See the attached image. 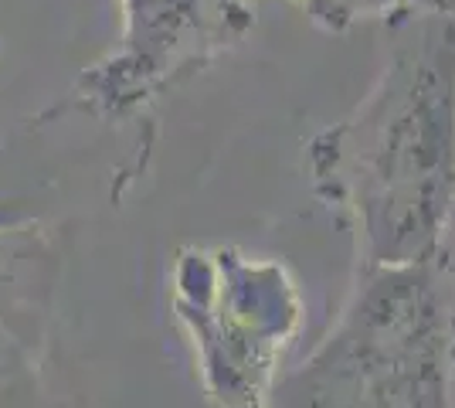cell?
Instances as JSON below:
<instances>
[{"instance_id":"obj_7","label":"cell","mask_w":455,"mask_h":408,"mask_svg":"<svg viewBox=\"0 0 455 408\" xmlns=\"http://www.w3.org/2000/svg\"><path fill=\"white\" fill-rule=\"evenodd\" d=\"M28 221H38V218L14 197H0V228H18V225H28Z\"/></svg>"},{"instance_id":"obj_4","label":"cell","mask_w":455,"mask_h":408,"mask_svg":"<svg viewBox=\"0 0 455 408\" xmlns=\"http://www.w3.org/2000/svg\"><path fill=\"white\" fill-rule=\"evenodd\" d=\"M119 41L72 82L48 116L126 123L235 52L255 28L251 0H119Z\"/></svg>"},{"instance_id":"obj_5","label":"cell","mask_w":455,"mask_h":408,"mask_svg":"<svg viewBox=\"0 0 455 408\" xmlns=\"http://www.w3.org/2000/svg\"><path fill=\"white\" fill-rule=\"evenodd\" d=\"M58 235L38 221L0 228V408H76L52 374Z\"/></svg>"},{"instance_id":"obj_1","label":"cell","mask_w":455,"mask_h":408,"mask_svg":"<svg viewBox=\"0 0 455 408\" xmlns=\"http://www.w3.org/2000/svg\"><path fill=\"white\" fill-rule=\"evenodd\" d=\"M371 92L306 143L313 195L357 266L455 255V18H408Z\"/></svg>"},{"instance_id":"obj_3","label":"cell","mask_w":455,"mask_h":408,"mask_svg":"<svg viewBox=\"0 0 455 408\" xmlns=\"http://www.w3.org/2000/svg\"><path fill=\"white\" fill-rule=\"evenodd\" d=\"M173 310L218 408H272L285 348L303 327L289 266L242 249H184L173 262Z\"/></svg>"},{"instance_id":"obj_2","label":"cell","mask_w":455,"mask_h":408,"mask_svg":"<svg viewBox=\"0 0 455 408\" xmlns=\"http://www.w3.org/2000/svg\"><path fill=\"white\" fill-rule=\"evenodd\" d=\"M455 255L357 266L333 331L279 378L272 408H452Z\"/></svg>"},{"instance_id":"obj_6","label":"cell","mask_w":455,"mask_h":408,"mask_svg":"<svg viewBox=\"0 0 455 408\" xmlns=\"http://www.w3.org/2000/svg\"><path fill=\"white\" fill-rule=\"evenodd\" d=\"M323 31L340 35L357 20H387L391 28L408 18H455V0H289Z\"/></svg>"}]
</instances>
